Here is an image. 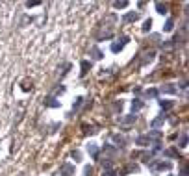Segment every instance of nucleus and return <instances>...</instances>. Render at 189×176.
<instances>
[{"label":"nucleus","mask_w":189,"mask_h":176,"mask_svg":"<svg viewBox=\"0 0 189 176\" xmlns=\"http://www.w3.org/2000/svg\"><path fill=\"white\" fill-rule=\"evenodd\" d=\"M128 41H130V37H126V35H123V37H121L119 39V41H117V43H113V45H111V52H121V50H123L124 48V46L126 45H128Z\"/></svg>","instance_id":"f257e3e1"},{"label":"nucleus","mask_w":189,"mask_h":176,"mask_svg":"<svg viewBox=\"0 0 189 176\" xmlns=\"http://www.w3.org/2000/svg\"><path fill=\"white\" fill-rule=\"evenodd\" d=\"M160 91H161V93H167V95H176V93H178V89H176L172 84H165V85H161Z\"/></svg>","instance_id":"f03ea898"},{"label":"nucleus","mask_w":189,"mask_h":176,"mask_svg":"<svg viewBox=\"0 0 189 176\" xmlns=\"http://www.w3.org/2000/svg\"><path fill=\"white\" fill-rule=\"evenodd\" d=\"M89 54H91L93 60H102V58H104V52H102L100 48H97V46H93V48L89 50Z\"/></svg>","instance_id":"7ed1b4c3"},{"label":"nucleus","mask_w":189,"mask_h":176,"mask_svg":"<svg viewBox=\"0 0 189 176\" xmlns=\"http://www.w3.org/2000/svg\"><path fill=\"white\" fill-rule=\"evenodd\" d=\"M61 173H65L63 176H72L74 174V167L70 165V163H63V165H61Z\"/></svg>","instance_id":"20e7f679"},{"label":"nucleus","mask_w":189,"mask_h":176,"mask_svg":"<svg viewBox=\"0 0 189 176\" xmlns=\"http://www.w3.org/2000/svg\"><path fill=\"white\" fill-rule=\"evenodd\" d=\"M171 167H172L171 161H160V163H156V165H154V169L156 171H169Z\"/></svg>","instance_id":"39448f33"},{"label":"nucleus","mask_w":189,"mask_h":176,"mask_svg":"<svg viewBox=\"0 0 189 176\" xmlns=\"http://www.w3.org/2000/svg\"><path fill=\"white\" fill-rule=\"evenodd\" d=\"M87 152L91 154V158H93V159H97V158H98V147H97L94 143H89V145H87Z\"/></svg>","instance_id":"423d86ee"},{"label":"nucleus","mask_w":189,"mask_h":176,"mask_svg":"<svg viewBox=\"0 0 189 176\" xmlns=\"http://www.w3.org/2000/svg\"><path fill=\"white\" fill-rule=\"evenodd\" d=\"M145 106V102L143 100H139V98H133L132 100V111H133V115H135V111H139L141 108Z\"/></svg>","instance_id":"0eeeda50"},{"label":"nucleus","mask_w":189,"mask_h":176,"mask_svg":"<svg viewBox=\"0 0 189 176\" xmlns=\"http://www.w3.org/2000/svg\"><path fill=\"white\" fill-rule=\"evenodd\" d=\"M45 106H48V108H60V100H56L54 96H48V98H45Z\"/></svg>","instance_id":"6e6552de"},{"label":"nucleus","mask_w":189,"mask_h":176,"mask_svg":"<svg viewBox=\"0 0 189 176\" xmlns=\"http://www.w3.org/2000/svg\"><path fill=\"white\" fill-rule=\"evenodd\" d=\"M163 122H165V115H160V117H158V119H154V120H152V122H150L152 130H156V128H160V126H161V124H163Z\"/></svg>","instance_id":"1a4fd4ad"},{"label":"nucleus","mask_w":189,"mask_h":176,"mask_svg":"<svg viewBox=\"0 0 189 176\" xmlns=\"http://www.w3.org/2000/svg\"><path fill=\"white\" fill-rule=\"evenodd\" d=\"M161 135H163V134H161V132L160 130H152V132H148V134H147V137L148 139H154V141H158V139H161Z\"/></svg>","instance_id":"9d476101"},{"label":"nucleus","mask_w":189,"mask_h":176,"mask_svg":"<svg viewBox=\"0 0 189 176\" xmlns=\"http://www.w3.org/2000/svg\"><path fill=\"white\" fill-rule=\"evenodd\" d=\"M135 145H141V147H147V145H150V139H148L147 135H139V137L135 139Z\"/></svg>","instance_id":"9b49d317"},{"label":"nucleus","mask_w":189,"mask_h":176,"mask_svg":"<svg viewBox=\"0 0 189 176\" xmlns=\"http://www.w3.org/2000/svg\"><path fill=\"white\" fill-rule=\"evenodd\" d=\"M89 69H91V61H87V60H84V61H82V76H85V74H87V70Z\"/></svg>","instance_id":"f8f14e48"},{"label":"nucleus","mask_w":189,"mask_h":176,"mask_svg":"<svg viewBox=\"0 0 189 176\" xmlns=\"http://www.w3.org/2000/svg\"><path fill=\"white\" fill-rule=\"evenodd\" d=\"M156 9H158V13H160V15H167V6H165V4L156 2Z\"/></svg>","instance_id":"ddd939ff"},{"label":"nucleus","mask_w":189,"mask_h":176,"mask_svg":"<svg viewBox=\"0 0 189 176\" xmlns=\"http://www.w3.org/2000/svg\"><path fill=\"white\" fill-rule=\"evenodd\" d=\"M113 141L117 143V147H124V143H126V139L123 137V135H119V134L113 135Z\"/></svg>","instance_id":"4468645a"},{"label":"nucleus","mask_w":189,"mask_h":176,"mask_svg":"<svg viewBox=\"0 0 189 176\" xmlns=\"http://www.w3.org/2000/svg\"><path fill=\"white\" fill-rule=\"evenodd\" d=\"M160 106H161V109H171L174 106V102L172 100H160Z\"/></svg>","instance_id":"2eb2a0df"},{"label":"nucleus","mask_w":189,"mask_h":176,"mask_svg":"<svg viewBox=\"0 0 189 176\" xmlns=\"http://www.w3.org/2000/svg\"><path fill=\"white\" fill-rule=\"evenodd\" d=\"M172 28H174V21H172V19H167V22H165V26H163V32H172Z\"/></svg>","instance_id":"dca6fc26"},{"label":"nucleus","mask_w":189,"mask_h":176,"mask_svg":"<svg viewBox=\"0 0 189 176\" xmlns=\"http://www.w3.org/2000/svg\"><path fill=\"white\" fill-rule=\"evenodd\" d=\"M139 19V13H128L124 17V22H133V21H137Z\"/></svg>","instance_id":"f3484780"},{"label":"nucleus","mask_w":189,"mask_h":176,"mask_svg":"<svg viewBox=\"0 0 189 176\" xmlns=\"http://www.w3.org/2000/svg\"><path fill=\"white\" fill-rule=\"evenodd\" d=\"M135 120H137V115H128V117L123 119V122L124 124H132V122H135Z\"/></svg>","instance_id":"a211bd4d"},{"label":"nucleus","mask_w":189,"mask_h":176,"mask_svg":"<svg viewBox=\"0 0 189 176\" xmlns=\"http://www.w3.org/2000/svg\"><path fill=\"white\" fill-rule=\"evenodd\" d=\"M154 60V52H148V54H145V58H143V61H141V63H150V61Z\"/></svg>","instance_id":"6ab92c4d"},{"label":"nucleus","mask_w":189,"mask_h":176,"mask_svg":"<svg viewBox=\"0 0 189 176\" xmlns=\"http://www.w3.org/2000/svg\"><path fill=\"white\" fill-rule=\"evenodd\" d=\"M178 147H187V135L186 134H182V135H180V141H178Z\"/></svg>","instance_id":"aec40b11"},{"label":"nucleus","mask_w":189,"mask_h":176,"mask_svg":"<svg viewBox=\"0 0 189 176\" xmlns=\"http://www.w3.org/2000/svg\"><path fill=\"white\" fill-rule=\"evenodd\" d=\"M158 93H160L158 89H148V91H147V96H148V98H156Z\"/></svg>","instance_id":"412c9836"},{"label":"nucleus","mask_w":189,"mask_h":176,"mask_svg":"<svg viewBox=\"0 0 189 176\" xmlns=\"http://www.w3.org/2000/svg\"><path fill=\"white\" fill-rule=\"evenodd\" d=\"M82 104H84V98H82V96H78V98L74 100V104H72V109H78Z\"/></svg>","instance_id":"4be33fe9"},{"label":"nucleus","mask_w":189,"mask_h":176,"mask_svg":"<svg viewBox=\"0 0 189 176\" xmlns=\"http://www.w3.org/2000/svg\"><path fill=\"white\" fill-rule=\"evenodd\" d=\"M150 28H152V21H150V19H147V21H145V24H143V32H148Z\"/></svg>","instance_id":"5701e85b"},{"label":"nucleus","mask_w":189,"mask_h":176,"mask_svg":"<svg viewBox=\"0 0 189 176\" xmlns=\"http://www.w3.org/2000/svg\"><path fill=\"white\" fill-rule=\"evenodd\" d=\"M126 6H128V2H124V0H123V2H115V4H113L115 9H123V7H126Z\"/></svg>","instance_id":"b1692460"},{"label":"nucleus","mask_w":189,"mask_h":176,"mask_svg":"<svg viewBox=\"0 0 189 176\" xmlns=\"http://www.w3.org/2000/svg\"><path fill=\"white\" fill-rule=\"evenodd\" d=\"M178 154V152L174 150V148H169V150H165V156H167V158H172V156H176Z\"/></svg>","instance_id":"393cba45"},{"label":"nucleus","mask_w":189,"mask_h":176,"mask_svg":"<svg viewBox=\"0 0 189 176\" xmlns=\"http://www.w3.org/2000/svg\"><path fill=\"white\" fill-rule=\"evenodd\" d=\"M104 150H106V152H109V154H113V152H115V148H113V147H109V145H106V147H104Z\"/></svg>","instance_id":"a878e982"},{"label":"nucleus","mask_w":189,"mask_h":176,"mask_svg":"<svg viewBox=\"0 0 189 176\" xmlns=\"http://www.w3.org/2000/svg\"><path fill=\"white\" fill-rule=\"evenodd\" d=\"M91 173H93V167L87 165V167H85V176H91Z\"/></svg>","instance_id":"bb28decb"},{"label":"nucleus","mask_w":189,"mask_h":176,"mask_svg":"<svg viewBox=\"0 0 189 176\" xmlns=\"http://www.w3.org/2000/svg\"><path fill=\"white\" fill-rule=\"evenodd\" d=\"M72 158L78 161V159H80V152H78V150H72Z\"/></svg>","instance_id":"cd10ccee"},{"label":"nucleus","mask_w":189,"mask_h":176,"mask_svg":"<svg viewBox=\"0 0 189 176\" xmlns=\"http://www.w3.org/2000/svg\"><path fill=\"white\" fill-rule=\"evenodd\" d=\"M102 176H117L115 173H113V171H108V173H104V174H102Z\"/></svg>","instance_id":"c85d7f7f"},{"label":"nucleus","mask_w":189,"mask_h":176,"mask_svg":"<svg viewBox=\"0 0 189 176\" xmlns=\"http://www.w3.org/2000/svg\"><path fill=\"white\" fill-rule=\"evenodd\" d=\"M111 165H113L111 161H106V163H104V167H106V169H111Z\"/></svg>","instance_id":"c756f323"},{"label":"nucleus","mask_w":189,"mask_h":176,"mask_svg":"<svg viewBox=\"0 0 189 176\" xmlns=\"http://www.w3.org/2000/svg\"><path fill=\"white\" fill-rule=\"evenodd\" d=\"M182 176H186V174H182Z\"/></svg>","instance_id":"7c9ffc66"},{"label":"nucleus","mask_w":189,"mask_h":176,"mask_svg":"<svg viewBox=\"0 0 189 176\" xmlns=\"http://www.w3.org/2000/svg\"><path fill=\"white\" fill-rule=\"evenodd\" d=\"M61 176H63V174H61Z\"/></svg>","instance_id":"2f4dec72"}]
</instances>
